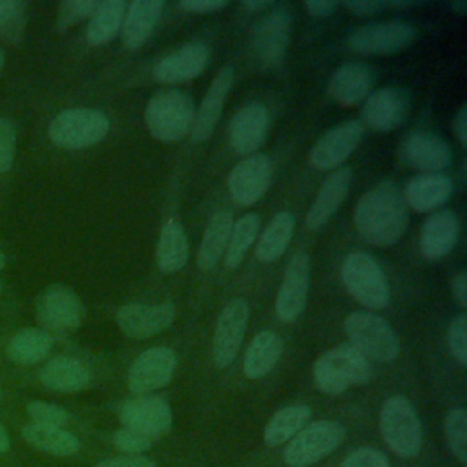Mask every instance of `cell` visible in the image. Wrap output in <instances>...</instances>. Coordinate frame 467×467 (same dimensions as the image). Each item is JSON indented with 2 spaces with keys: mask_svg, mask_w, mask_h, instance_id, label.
<instances>
[{
  "mask_svg": "<svg viewBox=\"0 0 467 467\" xmlns=\"http://www.w3.org/2000/svg\"><path fill=\"white\" fill-rule=\"evenodd\" d=\"M409 223L407 204L392 181L367 190L354 206V224L368 244L387 248L400 241Z\"/></svg>",
  "mask_w": 467,
  "mask_h": 467,
  "instance_id": "cell-1",
  "label": "cell"
},
{
  "mask_svg": "<svg viewBox=\"0 0 467 467\" xmlns=\"http://www.w3.org/2000/svg\"><path fill=\"white\" fill-rule=\"evenodd\" d=\"M372 374L370 359L350 343H339L328 348L312 367L316 389L328 396H339L348 387L365 385L372 379Z\"/></svg>",
  "mask_w": 467,
  "mask_h": 467,
  "instance_id": "cell-2",
  "label": "cell"
},
{
  "mask_svg": "<svg viewBox=\"0 0 467 467\" xmlns=\"http://www.w3.org/2000/svg\"><path fill=\"white\" fill-rule=\"evenodd\" d=\"M193 117V100L181 89H161L144 108V124L161 142H177L190 135Z\"/></svg>",
  "mask_w": 467,
  "mask_h": 467,
  "instance_id": "cell-3",
  "label": "cell"
},
{
  "mask_svg": "<svg viewBox=\"0 0 467 467\" xmlns=\"http://www.w3.org/2000/svg\"><path fill=\"white\" fill-rule=\"evenodd\" d=\"M341 281L347 292L363 306L381 310L390 301L387 275L376 257L367 252H352L341 263Z\"/></svg>",
  "mask_w": 467,
  "mask_h": 467,
  "instance_id": "cell-4",
  "label": "cell"
},
{
  "mask_svg": "<svg viewBox=\"0 0 467 467\" xmlns=\"http://www.w3.org/2000/svg\"><path fill=\"white\" fill-rule=\"evenodd\" d=\"M348 343L363 356L379 363H390L400 354V341L392 327L378 314L356 310L343 321Z\"/></svg>",
  "mask_w": 467,
  "mask_h": 467,
  "instance_id": "cell-5",
  "label": "cell"
},
{
  "mask_svg": "<svg viewBox=\"0 0 467 467\" xmlns=\"http://www.w3.org/2000/svg\"><path fill=\"white\" fill-rule=\"evenodd\" d=\"M108 117L93 108H69L60 111L49 124V139L64 150L91 148L106 139Z\"/></svg>",
  "mask_w": 467,
  "mask_h": 467,
  "instance_id": "cell-6",
  "label": "cell"
},
{
  "mask_svg": "<svg viewBox=\"0 0 467 467\" xmlns=\"http://www.w3.org/2000/svg\"><path fill=\"white\" fill-rule=\"evenodd\" d=\"M379 431L387 445L403 458H412L421 447V423L414 405L405 396H390L379 412Z\"/></svg>",
  "mask_w": 467,
  "mask_h": 467,
  "instance_id": "cell-7",
  "label": "cell"
},
{
  "mask_svg": "<svg viewBox=\"0 0 467 467\" xmlns=\"http://www.w3.org/2000/svg\"><path fill=\"white\" fill-rule=\"evenodd\" d=\"M345 427L337 421L321 420L306 423L286 445L283 460L288 467H308L328 456L341 445Z\"/></svg>",
  "mask_w": 467,
  "mask_h": 467,
  "instance_id": "cell-8",
  "label": "cell"
},
{
  "mask_svg": "<svg viewBox=\"0 0 467 467\" xmlns=\"http://www.w3.org/2000/svg\"><path fill=\"white\" fill-rule=\"evenodd\" d=\"M35 314L46 332H71L82 325L86 308L73 288L53 283L38 294Z\"/></svg>",
  "mask_w": 467,
  "mask_h": 467,
  "instance_id": "cell-9",
  "label": "cell"
},
{
  "mask_svg": "<svg viewBox=\"0 0 467 467\" xmlns=\"http://www.w3.org/2000/svg\"><path fill=\"white\" fill-rule=\"evenodd\" d=\"M294 13L288 4H272L252 31V44L259 60L268 67L281 66L292 31Z\"/></svg>",
  "mask_w": 467,
  "mask_h": 467,
  "instance_id": "cell-10",
  "label": "cell"
},
{
  "mask_svg": "<svg viewBox=\"0 0 467 467\" xmlns=\"http://www.w3.org/2000/svg\"><path fill=\"white\" fill-rule=\"evenodd\" d=\"M416 35V27L401 20L372 22L348 35V47L359 55H392L412 46Z\"/></svg>",
  "mask_w": 467,
  "mask_h": 467,
  "instance_id": "cell-11",
  "label": "cell"
},
{
  "mask_svg": "<svg viewBox=\"0 0 467 467\" xmlns=\"http://www.w3.org/2000/svg\"><path fill=\"white\" fill-rule=\"evenodd\" d=\"M177 368V354L173 348L157 345L140 352L128 368L126 387L131 394L144 396L168 385Z\"/></svg>",
  "mask_w": 467,
  "mask_h": 467,
  "instance_id": "cell-12",
  "label": "cell"
},
{
  "mask_svg": "<svg viewBox=\"0 0 467 467\" xmlns=\"http://www.w3.org/2000/svg\"><path fill=\"white\" fill-rule=\"evenodd\" d=\"M248 317V303L241 297H235L223 306L212 337V356L215 367L226 368L235 359L246 334Z\"/></svg>",
  "mask_w": 467,
  "mask_h": 467,
  "instance_id": "cell-13",
  "label": "cell"
},
{
  "mask_svg": "<svg viewBox=\"0 0 467 467\" xmlns=\"http://www.w3.org/2000/svg\"><path fill=\"white\" fill-rule=\"evenodd\" d=\"M119 420L122 427L137 431L150 440H157L170 431L173 414L164 398L144 394L126 400L119 407Z\"/></svg>",
  "mask_w": 467,
  "mask_h": 467,
  "instance_id": "cell-14",
  "label": "cell"
},
{
  "mask_svg": "<svg viewBox=\"0 0 467 467\" xmlns=\"http://www.w3.org/2000/svg\"><path fill=\"white\" fill-rule=\"evenodd\" d=\"M272 161L263 153H254L239 161L228 175V193L237 206L255 204L272 184Z\"/></svg>",
  "mask_w": 467,
  "mask_h": 467,
  "instance_id": "cell-15",
  "label": "cell"
},
{
  "mask_svg": "<svg viewBox=\"0 0 467 467\" xmlns=\"http://www.w3.org/2000/svg\"><path fill=\"white\" fill-rule=\"evenodd\" d=\"M410 111V95L398 86H385L370 91L363 100V122L379 133H389L400 128Z\"/></svg>",
  "mask_w": 467,
  "mask_h": 467,
  "instance_id": "cell-16",
  "label": "cell"
},
{
  "mask_svg": "<svg viewBox=\"0 0 467 467\" xmlns=\"http://www.w3.org/2000/svg\"><path fill=\"white\" fill-rule=\"evenodd\" d=\"M175 305L171 301L162 303H126L117 314L115 321L120 330L133 339L153 337L175 321Z\"/></svg>",
  "mask_w": 467,
  "mask_h": 467,
  "instance_id": "cell-17",
  "label": "cell"
},
{
  "mask_svg": "<svg viewBox=\"0 0 467 467\" xmlns=\"http://www.w3.org/2000/svg\"><path fill=\"white\" fill-rule=\"evenodd\" d=\"M365 135L361 120H345L325 131L308 153V161L317 170H336L358 148Z\"/></svg>",
  "mask_w": 467,
  "mask_h": 467,
  "instance_id": "cell-18",
  "label": "cell"
},
{
  "mask_svg": "<svg viewBox=\"0 0 467 467\" xmlns=\"http://www.w3.org/2000/svg\"><path fill=\"white\" fill-rule=\"evenodd\" d=\"M310 288V257L303 252H297L288 261L277 297H275V314L281 321H296L306 305Z\"/></svg>",
  "mask_w": 467,
  "mask_h": 467,
  "instance_id": "cell-19",
  "label": "cell"
},
{
  "mask_svg": "<svg viewBox=\"0 0 467 467\" xmlns=\"http://www.w3.org/2000/svg\"><path fill=\"white\" fill-rule=\"evenodd\" d=\"M270 111L261 102H248L235 111L228 124V142L237 155H254L270 131Z\"/></svg>",
  "mask_w": 467,
  "mask_h": 467,
  "instance_id": "cell-20",
  "label": "cell"
},
{
  "mask_svg": "<svg viewBox=\"0 0 467 467\" xmlns=\"http://www.w3.org/2000/svg\"><path fill=\"white\" fill-rule=\"evenodd\" d=\"M210 49L201 42H190L168 53L153 66V78L159 84H181L197 78L208 66Z\"/></svg>",
  "mask_w": 467,
  "mask_h": 467,
  "instance_id": "cell-21",
  "label": "cell"
},
{
  "mask_svg": "<svg viewBox=\"0 0 467 467\" xmlns=\"http://www.w3.org/2000/svg\"><path fill=\"white\" fill-rule=\"evenodd\" d=\"M401 157L421 173H441L451 162V148L431 131H412L401 142Z\"/></svg>",
  "mask_w": 467,
  "mask_h": 467,
  "instance_id": "cell-22",
  "label": "cell"
},
{
  "mask_svg": "<svg viewBox=\"0 0 467 467\" xmlns=\"http://www.w3.org/2000/svg\"><path fill=\"white\" fill-rule=\"evenodd\" d=\"M374 82V67L367 62L352 60L334 69L328 82V91L337 104L348 108L363 102L372 91Z\"/></svg>",
  "mask_w": 467,
  "mask_h": 467,
  "instance_id": "cell-23",
  "label": "cell"
},
{
  "mask_svg": "<svg viewBox=\"0 0 467 467\" xmlns=\"http://www.w3.org/2000/svg\"><path fill=\"white\" fill-rule=\"evenodd\" d=\"M350 184H352V170L348 166H339L330 175H327L314 202L306 212L305 224L308 230L312 232L321 230L332 219V215L337 212V208L345 201L350 190Z\"/></svg>",
  "mask_w": 467,
  "mask_h": 467,
  "instance_id": "cell-24",
  "label": "cell"
},
{
  "mask_svg": "<svg viewBox=\"0 0 467 467\" xmlns=\"http://www.w3.org/2000/svg\"><path fill=\"white\" fill-rule=\"evenodd\" d=\"M232 84H234V67L230 66L221 67L219 73L210 82L199 109L195 111L193 126L190 131V137L193 142H202L213 133L219 122V117L223 113L224 100L232 89Z\"/></svg>",
  "mask_w": 467,
  "mask_h": 467,
  "instance_id": "cell-25",
  "label": "cell"
},
{
  "mask_svg": "<svg viewBox=\"0 0 467 467\" xmlns=\"http://www.w3.org/2000/svg\"><path fill=\"white\" fill-rule=\"evenodd\" d=\"M164 5V0H135L128 4L120 27V40L126 49H139L150 40L162 18Z\"/></svg>",
  "mask_w": 467,
  "mask_h": 467,
  "instance_id": "cell-26",
  "label": "cell"
},
{
  "mask_svg": "<svg viewBox=\"0 0 467 467\" xmlns=\"http://www.w3.org/2000/svg\"><path fill=\"white\" fill-rule=\"evenodd\" d=\"M460 221L451 210H438L431 213L420 234V252L427 261L445 257L458 243Z\"/></svg>",
  "mask_w": 467,
  "mask_h": 467,
  "instance_id": "cell-27",
  "label": "cell"
},
{
  "mask_svg": "<svg viewBox=\"0 0 467 467\" xmlns=\"http://www.w3.org/2000/svg\"><path fill=\"white\" fill-rule=\"evenodd\" d=\"M452 193V181L445 173H420L409 179L403 188V201L416 212L440 208Z\"/></svg>",
  "mask_w": 467,
  "mask_h": 467,
  "instance_id": "cell-28",
  "label": "cell"
},
{
  "mask_svg": "<svg viewBox=\"0 0 467 467\" xmlns=\"http://www.w3.org/2000/svg\"><path fill=\"white\" fill-rule=\"evenodd\" d=\"M40 379L51 390L73 394L84 390L91 383V370L77 358L57 356L44 365Z\"/></svg>",
  "mask_w": 467,
  "mask_h": 467,
  "instance_id": "cell-29",
  "label": "cell"
},
{
  "mask_svg": "<svg viewBox=\"0 0 467 467\" xmlns=\"http://www.w3.org/2000/svg\"><path fill=\"white\" fill-rule=\"evenodd\" d=\"M155 263L162 274H173L188 263V239L182 224L170 217L159 232L155 246Z\"/></svg>",
  "mask_w": 467,
  "mask_h": 467,
  "instance_id": "cell-30",
  "label": "cell"
},
{
  "mask_svg": "<svg viewBox=\"0 0 467 467\" xmlns=\"http://www.w3.org/2000/svg\"><path fill=\"white\" fill-rule=\"evenodd\" d=\"M232 226L234 219L228 210L215 212L210 217L197 248V266L201 270H212L217 266V263L224 255Z\"/></svg>",
  "mask_w": 467,
  "mask_h": 467,
  "instance_id": "cell-31",
  "label": "cell"
},
{
  "mask_svg": "<svg viewBox=\"0 0 467 467\" xmlns=\"http://www.w3.org/2000/svg\"><path fill=\"white\" fill-rule=\"evenodd\" d=\"M283 339L274 330H263L255 334L244 352L243 370L246 378L259 379L266 376L281 359Z\"/></svg>",
  "mask_w": 467,
  "mask_h": 467,
  "instance_id": "cell-32",
  "label": "cell"
},
{
  "mask_svg": "<svg viewBox=\"0 0 467 467\" xmlns=\"http://www.w3.org/2000/svg\"><path fill=\"white\" fill-rule=\"evenodd\" d=\"M22 436L29 445L51 456L66 458L77 454L80 449L78 438L64 427L27 423L22 427Z\"/></svg>",
  "mask_w": 467,
  "mask_h": 467,
  "instance_id": "cell-33",
  "label": "cell"
},
{
  "mask_svg": "<svg viewBox=\"0 0 467 467\" xmlns=\"http://www.w3.org/2000/svg\"><path fill=\"white\" fill-rule=\"evenodd\" d=\"M128 4L124 0L99 2L93 15L88 18L86 40L89 46H102L111 42L122 27Z\"/></svg>",
  "mask_w": 467,
  "mask_h": 467,
  "instance_id": "cell-34",
  "label": "cell"
},
{
  "mask_svg": "<svg viewBox=\"0 0 467 467\" xmlns=\"http://www.w3.org/2000/svg\"><path fill=\"white\" fill-rule=\"evenodd\" d=\"M296 219L290 212L281 210L274 215V219L266 224L263 234L259 235L255 246V257L261 263H274L277 261L288 248L292 235H294Z\"/></svg>",
  "mask_w": 467,
  "mask_h": 467,
  "instance_id": "cell-35",
  "label": "cell"
},
{
  "mask_svg": "<svg viewBox=\"0 0 467 467\" xmlns=\"http://www.w3.org/2000/svg\"><path fill=\"white\" fill-rule=\"evenodd\" d=\"M53 348V336L44 328H24L16 332L7 345V356L24 367L36 365L47 358Z\"/></svg>",
  "mask_w": 467,
  "mask_h": 467,
  "instance_id": "cell-36",
  "label": "cell"
},
{
  "mask_svg": "<svg viewBox=\"0 0 467 467\" xmlns=\"http://www.w3.org/2000/svg\"><path fill=\"white\" fill-rule=\"evenodd\" d=\"M312 410L308 405L296 403L279 409L263 431V440L268 447H277L288 440H292L308 421Z\"/></svg>",
  "mask_w": 467,
  "mask_h": 467,
  "instance_id": "cell-37",
  "label": "cell"
},
{
  "mask_svg": "<svg viewBox=\"0 0 467 467\" xmlns=\"http://www.w3.org/2000/svg\"><path fill=\"white\" fill-rule=\"evenodd\" d=\"M259 215L257 213H244L241 215L230 232V239L224 250V263L228 268H237L244 259L248 248L255 241L259 234Z\"/></svg>",
  "mask_w": 467,
  "mask_h": 467,
  "instance_id": "cell-38",
  "label": "cell"
},
{
  "mask_svg": "<svg viewBox=\"0 0 467 467\" xmlns=\"http://www.w3.org/2000/svg\"><path fill=\"white\" fill-rule=\"evenodd\" d=\"M445 438L451 452L462 465L467 463V412L463 407H454L445 416Z\"/></svg>",
  "mask_w": 467,
  "mask_h": 467,
  "instance_id": "cell-39",
  "label": "cell"
},
{
  "mask_svg": "<svg viewBox=\"0 0 467 467\" xmlns=\"http://www.w3.org/2000/svg\"><path fill=\"white\" fill-rule=\"evenodd\" d=\"M447 345L452 358L463 367L467 363V316H454L447 327Z\"/></svg>",
  "mask_w": 467,
  "mask_h": 467,
  "instance_id": "cell-40",
  "label": "cell"
},
{
  "mask_svg": "<svg viewBox=\"0 0 467 467\" xmlns=\"http://www.w3.org/2000/svg\"><path fill=\"white\" fill-rule=\"evenodd\" d=\"M27 414L31 418V423H38V425L64 427L69 420V414L64 407L47 403V401H31L27 405Z\"/></svg>",
  "mask_w": 467,
  "mask_h": 467,
  "instance_id": "cell-41",
  "label": "cell"
},
{
  "mask_svg": "<svg viewBox=\"0 0 467 467\" xmlns=\"http://www.w3.org/2000/svg\"><path fill=\"white\" fill-rule=\"evenodd\" d=\"M97 0H66L58 5V27L66 29L84 18H89L97 9Z\"/></svg>",
  "mask_w": 467,
  "mask_h": 467,
  "instance_id": "cell-42",
  "label": "cell"
},
{
  "mask_svg": "<svg viewBox=\"0 0 467 467\" xmlns=\"http://www.w3.org/2000/svg\"><path fill=\"white\" fill-rule=\"evenodd\" d=\"M113 445L120 452H126V456H139V454H142V452L151 449L153 440H150L144 434H140L137 431H131L128 427H120L113 434Z\"/></svg>",
  "mask_w": 467,
  "mask_h": 467,
  "instance_id": "cell-43",
  "label": "cell"
},
{
  "mask_svg": "<svg viewBox=\"0 0 467 467\" xmlns=\"http://www.w3.org/2000/svg\"><path fill=\"white\" fill-rule=\"evenodd\" d=\"M26 13V2L20 0H0V31H5V36L15 31L18 36L22 31V16Z\"/></svg>",
  "mask_w": 467,
  "mask_h": 467,
  "instance_id": "cell-44",
  "label": "cell"
},
{
  "mask_svg": "<svg viewBox=\"0 0 467 467\" xmlns=\"http://www.w3.org/2000/svg\"><path fill=\"white\" fill-rule=\"evenodd\" d=\"M339 467H390L389 458L374 447H359L350 452Z\"/></svg>",
  "mask_w": 467,
  "mask_h": 467,
  "instance_id": "cell-45",
  "label": "cell"
},
{
  "mask_svg": "<svg viewBox=\"0 0 467 467\" xmlns=\"http://www.w3.org/2000/svg\"><path fill=\"white\" fill-rule=\"evenodd\" d=\"M15 144H16V133L13 124L0 117V173H5L13 166L15 157Z\"/></svg>",
  "mask_w": 467,
  "mask_h": 467,
  "instance_id": "cell-46",
  "label": "cell"
},
{
  "mask_svg": "<svg viewBox=\"0 0 467 467\" xmlns=\"http://www.w3.org/2000/svg\"><path fill=\"white\" fill-rule=\"evenodd\" d=\"M343 5L358 16H368V15L389 9L390 2L389 0H350V2H343Z\"/></svg>",
  "mask_w": 467,
  "mask_h": 467,
  "instance_id": "cell-47",
  "label": "cell"
},
{
  "mask_svg": "<svg viewBox=\"0 0 467 467\" xmlns=\"http://www.w3.org/2000/svg\"><path fill=\"white\" fill-rule=\"evenodd\" d=\"M93 467H157V463L148 458V456H115V458H106Z\"/></svg>",
  "mask_w": 467,
  "mask_h": 467,
  "instance_id": "cell-48",
  "label": "cell"
},
{
  "mask_svg": "<svg viewBox=\"0 0 467 467\" xmlns=\"http://www.w3.org/2000/svg\"><path fill=\"white\" fill-rule=\"evenodd\" d=\"M228 5L226 0H181L179 9L188 13H215Z\"/></svg>",
  "mask_w": 467,
  "mask_h": 467,
  "instance_id": "cell-49",
  "label": "cell"
},
{
  "mask_svg": "<svg viewBox=\"0 0 467 467\" xmlns=\"http://www.w3.org/2000/svg\"><path fill=\"white\" fill-rule=\"evenodd\" d=\"M303 5L314 18H325V16H330L339 7V2H336V0H306Z\"/></svg>",
  "mask_w": 467,
  "mask_h": 467,
  "instance_id": "cell-50",
  "label": "cell"
},
{
  "mask_svg": "<svg viewBox=\"0 0 467 467\" xmlns=\"http://www.w3.org/2000/svg\"><path fill=\"white\" fill-rule=\"evenodd\" d=\"M451 288H452V296H454L456 303H458L462 308L467 306V274H465L463 270L458 272V274L452 277Z\"/></svg>",
  "mask_w": 467,
  "mask_h": 467,
  "instance_id": "cell-51",
  "label": "cell"
},
{
  "mask_svg": "<svg viewBox=\"0 0 467 467\" xmlns=\"http://www.w3.org/2000/svg\"><path fill=\"white\" fill-rule=\"evenodd\" d=\"M454 135L462 148H467V106H462L452 122Z\"/></svg>",
  "mask_w": 467,
  "mask_h": 467,
  "instance_id": "cell-52",
  "label": "cell"
},
{
  "mask_svg": "<svg viewBox=\"0 0 467 467\" xmlns=\"http://www.w3.org/2000/svg\"><path fill=\"white\" fill-rule=\"evenodd\" d=\"M272 4L274 2H270V0H265V2L263 0H244L243 7L248 11H254V13H259V11L265 13L268 7H272Z\"/></svg>",
  "mask_w": 467,
  "mask_h": 467,
  "instance_id": "cell-53",
  "label": "cell"
},
{
  "mask_svg": "<svg viewBox=\"0 0 467 467\" xmlns=\"http://www.w3.org/2000/svg\"><path fill=\"white\" fill-rule=\"evenodd\" d=\"M9 445H11L9 434H7V431L4 429V425L0 423V454H4V452L9 449Z\"/></svg>",
  "mask_w": 467,
  "mask_h": 467,
  "instance_id": "cell-54",
  "label": "cell"
},
{
  "mask_svg": "<svg viewBox=\"0 0 467 467\" xmlns=\"http://www.w3.org/2000/svg\"><path fill=\"white\" fill-rule=\"evenodd\" d=\"M451 7H452V9H458V13H460V15H463V13H465V9H467V4H465V2H452V4H451Z\"/></svg>",
  "mask_w": 467,
  "mask_h": 467,
  "instance_id": "cell-55",
  "label": "cell"
},
{
  "mask_svg": "<svg viewBox=\"0 0 467 467\" xmlns=\"http://www.w3.org/2000/svg\"><path fill=\"white\" fill-rule=\"evenodd\" d=\"M4 265H5V257H4V254H2V250H0V270L4 268Z\"/></svg>",
  "mask_w": 467,
  "mask_h": 467,
  "instance_id": "cell-56",
  "label": "cell"
},
{
  "mask_svg": "<svg viewBox=\"0 0 467 467\" xmlns=\"http://www.w3.org/2000/svg\"><path fill=\"white\" fill-rule=\"evenodd\" d=\"M2 66H4V51L0 49V69H2Z\"/></svg>",
  "mask_w": 467,
  "mask_h": 467,
  "instance_id": "cell-57",
  "label": "cell"
},
{
  "mask_svg": "<svg viewBox=\"0 0 467 467\" xmlns=\"http://www.w3.org/2000/svg\"><path fill=\"white\" fill-rule=\"evenodd\" d=\"M0 292H2V283H0Z\"/></svg>",
  "mask_w": 467,
  "mask_h": 467,
  "instance_id": "cell-58",
  "label": "cell"
}]
</instances>
